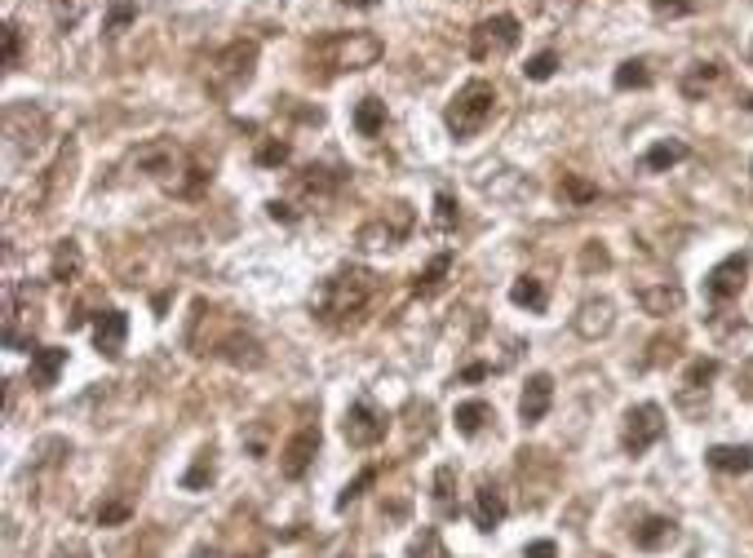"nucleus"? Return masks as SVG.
<instances>
[{"label":"nucleus","instance_id":"1","mask_svg":"<svg viewBox=\"0 0 753 558\" xmlns=\"http://www.w3.org/2000/svg\"><path fill=\"white\" fill-rule=\"evenodd\" d=\"M373 297H377V275L364 271V266H342L328 279H319V288L311 293V315L324 328H350Z\"/></svg>","mask_w":753,"mask_h":558},{"label":"nucleus","instance_id":"2","mask_svg":"<svg viewBox=\"0 0 753 558\" xmlns=\"http://www.w3.org/2000/svg\"><path fill=\"white\" fill-rule=\"evenodd\" d=\"M138 164L156 178L169 195H178V200H195V195L209 186V164L200 160V155H191L187 147H178L173 138H156L147 142V147L138 151Z\"/></svg>","mask_w":753,"mask_h":558},{"label":"nucleus","instance_id":"3","mask_svg":"<svg viewBox=\"0 0 753 558\" xmlns=\"http://www.w3.org/2000/svg\"><path fill=\"white\" fill-rule=\"evenodd\" d=\"M386 45H381L377 31H328L311 45V58L328 76H342V71H368L377 67Z\"/></svg>","mask_w":753,"mask_h":558},{"label":"nucleus","instance_id":"4","mask_svg":"<svg viewBox=\"0 0 753 558\" xmlns=\"http://www.w3.org/2000/svg\"><path fill=\"white\" fill-rule=\"evenodd\" d=\"M492 111H497V89H492L488 80H466V85L452 93L448 111H443V124H448V133L457 142H470L483 133Z\"/></svg>","mask_w":753,"mask_h":558},{"label":"nucleus","instance_id":"5","mask_svg":"<svg viewBox=\"0 0 753 558\" xmlns=\"http://www.w3.org/2000/svg\"><path fill=\"white\" fill-rule=\"evenodd\" d=\"M257 67V40H231L222 54L209 58V71H204V89L213 98H231L235 89H244L253 80Z\"/></svg>","mask_w":753,"mask_h":558},{"label":"nucleus","instance_id":"6","mask_svg":"<svg viewBox=\"0 0 753 558\" xmlns=\"http://www.w3.org/2000/svg\"><path fill=\"white\" fill-rule=\"evenodd\" d=\"M519 36H523V27L514 14L483 18V23H474V31H470V58L474 62H497V58L519 49Z\"/></svg>","mask_w":753,"mask_h":558},{"label":"nucleus","instance_id":"7","mask_svg":"<svg viewBox=\"0 0 753 558\" xmlns=\"http://www.w3.org/2000/svg\"><path fill=\"white\" fill-rule=\"evenodd\" d=\"M408 231H412V209L404 200H395L386 213H377V217H368L364 226H359V248L364 253H386V248H399L408 240Z\"/></svg>","mask_w":753,"mask_h":558},{"label":"nucleus","instance_id":"8","mask_svg":"<svg viewBox=\"0 0 753 558\" xmlns=\"http://www.w3.org/2000/svg\"><path fill=\"white\" fill-rule=\"evenodd\" d=\"M665 439V412L660 403H638V408L625 412V430H621V448L629 457H643L647 448Z\"/></svg>","mask_w":753,"mask_h":558},{"label":"nucleus","instance_id":"9","mask_svg":"<svg viewBox=\"0 0 753 558\" xmlns=\"http://www.w3.org/2000/svg\"><path fill=\"white\" fill-rule=\"evenodd\" d=\"M386 412L377 408V403H368V399H355L346 408V421H342V434H346V443L350 448H377L381 439H386Z\"/></svg>","mask_w":753,"mask_h":558},{"label":"nucleus","instance_id":"10","mask_svg":"<svg viewBox=\"0 0 753 558\" xmlns=\"http://www.w3.org/2000/svg\"><path fill=\"white\" fill-rule=\"evenodd\" d=\"M718 377V359H691L683 381H678V395L674 403L687 412V417H705L709 408V381Z\"/></svg>","mask_w":753,"mask_h":558},{"label":"nucleus","instance_id":"11","mask_svg":"<svg viewBox=\"0 0 753 558\" xmlns=\"http://www.w3.org/2000/svg\"><path fill=\"white\" fill-rule=\"evenodd\" d=\"M745 279H749V253H731V257H722L714 271L705 275V297H709L714 306L731 302V297H740Z\"/></svg>","mask_w":753,"mask_h":558},{"label":"nucleus","instance_id":"12","mask_svg":"<svg viewBox=\"0 0 753 558\" xmlns=\"http://www.w3.org/2000/svg\"><path fill=\"white\" fill-rule=\"evenodd\" d=\"M634 297H638V306H643L647 315H656V319L678 315V310H683V302H687L683 284H674V279H647V284L634 288Z\"/></svg>","mask_w":753,"mask_h":558},{"label":"nucleus","instance_id":"13","mask_svg":"<svg viewBox=\"0 0 753 558\" xmlns=\"http://www.w3.org/2000/svg\"><path fill=\"white\" fill-rule=\"evenodd\" d=\"M125 341H129V315H125V310H116V306L98 310V315H94V346H98V355L120 359V355H125Z\"/></svg>","mask_w":753,"mask_h":558},{"label":"nucleus","instance_id":"14","mask_svg":"<svg viewBox=\"0 0 753 558\" xmlns=\"http://www.w3.org/2000/svg\"><path fill=\"white\" fill-rule=\"evenodd\" d=\"M315 452H319V426H302V430L293 434V439L284 443V452H280V470H284V479H302V474L311 470Z\"/></svg>","mask_w":753,"mask_h":558},{"label":"nucleus","instance_id":"15","mask_svg":"<svg viewBox=\"0 0 753 558\" xmlns=\"http://www.w3.org/2000/svg\"><path fill=\"white\" fill-rule=\"evenodd\" d=\"M505 514H510V505H505V492H501L492 479H483L479 488H474V505H470L474 527H479V532H492V527L505 523Z\"/></svg>","mask_w":753,"mask_h":558},{"label":"nucleus","instance_id":"16","mask_svg":"<svg viewBox=\"0 0 753 558\" xmlns=\"http://www.w3.org/2000/svg\"><path fill=\"white\" fill-rule=\"evenodd\" d=\"M342 182H346V173L324 169V164H306L302 173H293V191L302 195V200H333Z\"/></svg>","mask_w":753,"mask_h":558},{"label":"nucleus","instance_id":"17","mask_svg":"<svg viewBox=\"0 0 753 558\" xmlns=\"http://www.w3.org/2000/svg\"><path fill=\"white\" fill-rule=\"evenodd\" d=\"M572 328H576V333H581L585 341L607 337V333L616 328V306L607 302V297H590V302H581V310H576Z\"/></svg>","mask_w":753,"mask_h":558},{"label":"nucleus","instance_id":"18","mask_svg":"<svg viewBox=\"0 0 753 558\" xmlns=\"http://www.w3.org/2000/svg\"><path fill=\"white\" fill-rule=\"evenodd\" d=\"M550 403H554V377H550V372H532L528 386H523V399H519L523 426H536V421H545Z\"/></svg>","mask_w":753,"mask_h":558},{"label":"nucleus","instance_id":"19","mask_svg":"<svg viewBox=\"0 0 753 558\" xmlns=\"http://www.w3.org/2000/svg\"><path fill=\"white\" fill-rule=\"evenodd\" d=\"M674 541H678V523L669 519V514H647V519L634 527V545L643 554H660V550H669Z\"/></svg>","mask_w":753,"mask_h":558},{"label":"nucleus","instance_id":"20","mask_svg":"<svg viewBox=\"0 0 753 558\" xmlns=\"http://www.w3.org/2000/svg\"><path fill=\"white\" fill-rule=\"evenodd\" d=\"M67 368V350L63 346H40L32 350V368H27V381L36 390H54L58 386V372Z\"/></svg>","mask_w":753,"mask_h":558},{"label":"nucleus","instance_id":"21","mask_svg":"<svg viewBox=\"0 0 753 558\" xmlns=\"http://www.w3.org/2000/svg\"><path fill=\"white\" fill-rule=\"evenodd\" d=\"M705 465L718 474H749L753 470V443H714L705 452Z\"/></svg>","mask_w":753,"mask_h":558},{"label":"nucleus","instance_id":"22","mask_svg":"<svg viewBox=\"0 0 753 558\" xmlns=\"http://www.w3.org/2000/svg\"><path fill=\"white\" fill-rule=\"evenodd\" d=\"M722 80V62H691V67L683 71V80H678V89H683V98H691V102H700L705 98L709 89H714Z\"/></svg>","mask_w":753,"mask_h":558},{"label":"nucleus","instance_id":"23","mask_svg":"<svg viewBox=\"0 0 753 558\" xmlns=\"http://www.w3.org/2000/svg\"><path fill=\"white\" fill-rule=\"evenodd\" d=\"M687 160V142H678V138H660V142H652V147L643 151V169L647 173H669L674 164H683Z\"/></svg>","mask_w":753,"mask_h":558},{"label":"nucleus","instance_id":"24","mask_svg":"<svg viewBox=\"0 0 753 558\" xmlns=\"http://www.w3.org/2000/svg\"><path fill=\"white\" fill-rule=\"evenodd\" d=\"M218 355L226 359V364H235V368H262V346H257L253 337H244V333H231L218 346Z\"/></svg>","mask_w":753,"mask_h":558},{"label":"nucleus","instance_id":"25","mask_svg":"<svg viewBox=\"0 0 753 558\" xmlns=\"http://www.w3.org/2000/svg\"><path fill=\"white\" fill-rule=\"evenodd\" d=\"M452 421H457V434L474 439V434L488 426V421H497V412H492V403H488V399H466V403H457Z\"/></svg>","mask_w":753,"mask_h":558},{"label":"nucleus","instance_id":"26","mask_svg":"<svg viewBox=\"0 0 753 558\" xmlns=\"http://www.w3.org/2000/svg\"><path fill=\"white\" fill-rule=\"evenodd\" d=\"M430 496H435V514H439V519H457V470H452V465H439V470H435Z\"/></svg>","mask_w":753,"mask_h":558},{"label":"nucleus","instance_id":"27","mask_svg":"<svg viewBox=\"0 0 753 558\" xmlns=\"http://www.w3.org/2000/svg\"><path fill=\"white\" fill-rule=\"evenodd\" d=\"M350 124H355L359 138H377V133L386 129V102L373 98V93H368V98H359V102H355V116H350Z\"/></svg>","mask_w":753,"mask_h":558},{"label":"nucleus","instance_id":"28","mask_svg":"<svg viewBox=\"0 0 753 558\" xmlns=\"http://www.w3.org/2000/svg\"><path fill=\"white\" fill-rule=\"evenodd\" d=\"M510 302L519 310H532V315H541L545 306H550V293H545V284L536 275H519L510 284Z\"/></svg>","mask_w":753,"mask_h":558},{"label":"nucleus","instance_id":"29","mask_svg":"<svg viewBox=\"0 0 753 558\" xmlns=\"http://www.w3.org/2000/svg\"><path fill=\"white\" fill-rule=\"evenodd\" d=\"M80 266H85V257H80V244H76V240H58L54 266H49V279H58V284H76V279H80Z\"/></svg>","mask_w":753,"mask_h":558},{"label":"nucleus","instance_id":"30","mask_svg":"<svg viewBox=\"0 0 753 558\" xmlns=\"http://www.w3.org/2000/svg\"><path fill=\"white\" fill-rule=\"evenodd\" d=\"M448 271H452V253H439L426 271H417V279H412V293H417V297H435L439 288H443V279H448Z\"/></svg>","mask_w":753,"mask_h":558},{"label":"nucleus","instance_id":"31","mask_svg":"<svg viewBox=\"0 0 753 558\" xmlns=\"http://www.w3.org/2000/svg\"><path fill=\"white\" fill-rule=\"evenodd\" d=\"M559 200L567 204V209H585V204H594V200H598V186H594V182H585V178H576V173H563V182H559Z\"/></svg>","mask_w":753,"mask_h":558},{"label":"nucleus","instance_id":"32","mask_svg":"<svg viewBox=\"0 0 753 558\" xmlns=\"http://www.w3.org/2000/svg\"><path fill=\"white\" fill-rule=\"evenodd\" d=\"M612 85L616 89H647L652 85V67H647V58H629L616 67V76H612Z\"/></svg>","mask_w":753,"mask_h":558},{"label":"nucleus","instance_id":"33","mask_svg":"<svg viewBox=\"0 0 753 558\" xmlns=\"http://www.w3.org/2000/svg\"><path fill=\"white\" fill-rule=\"evenodd\" d=\"M213 474H218V461H213V448H204L200 457H195L191 470L182 474V488H187V492H204L213 483Z\"/></svg>","mask_w":753,"mask_h":558},{"label":"nucleus","instance_id":"34","mask_svg":"<svg viewBox=\"0 0 753 558\" xmlns=\"http://www.w3.org/2000/svg\"><path fill=\"white\" fill-rule=\"evenodd\" d=\"M94 5L98 0H49V9H54V18H58V27H80L89 14H94Z\"/></svg>","mask_w":753,"mask_h":558},{"label":"nucleus","instance_id":"35","mask_svg":"<svg viewBox=\"0 0 753 558\" xmlns=\"http://www.w3.org/2000/svg\"><path fill=\"white\" fill-rule=\"evenodd\" d=\"M129 23H138V5L133 0H116V5H107V18H102V31H107L111 40L125 36Z\"/></svg>","mask_w":753,"mask_h":558},{"label":"nucleus","instance_id":"36","mask_svg":"<svg viewBox=\"0 0 753 558\" xmlns=\"http://www.w3.org/2000/svg\"><path fill=\"white\" fill-rule=\"evenodd\" d=\"M288 155H293V147H288L284 138H262V142H257V155H253V160L262 164V169H284Z\"/></svg>","mask_w":753,"mask_h":558},{"label":"nucleus","instance_id":"37","mask_svg":"<svg viewBox=\"0 0 753 558\" xmlns=\"http://www.w3.org/2000/svg\"><path fill=\"white\" fill-rule=\"evenodd\" d=\"M408 558H448V545H443V536L435 527H421L417 541L408 545Z\"/></svg>","mask_w":753,"mask_h":558},{"label":"nucleus","instance_id":"38","mask_svg":"<svg viewBox=\"0 0 753 558\" xmlns=\"http://www.w3.org/2000/svg\"><path fill=\"white\" fill-rule=\"evenodd\" d=\"M0 40H5V54H0V67H5V71H18V62H23V31H18V23H5V31H0Z\"/></svg>","mask_w":753,"mask_h":558},{"label":"nucleus","instance_id":"39","mask_svg":"<svg viewBox=\"0 0 753 558\" xmlns=\"http://www.w3.org/2000/svg\"><path fill=\"white\" fill-rule=\"evenodd\" d=\"M373 483H377V465H364V470L355 474V483H346L342 496H337V510H350V501H359V496L373 488Z\"/></svg>","mask_w":753,"mask_h":558},{"label":"nucleus","instance_id":"40","mask_svg":"<svg viewBox=\"0 0 753 558\" xmlns=\"http://www.w3.org/2000/svg\"><path fill=\"white\" fill-rule=\"evenodd\" d=\"M457 222H461V204H457V195L439 191V195H435V226H439V231H452Z\"/></svg>","mask_w":753,"mask_h":558},{"label":"nucleus","instance_id":"41","mask_svg":"<svg viewBox=\"0 0 753 558\" xmlns=\"http://www.w3.org/2000/svg\"><path fill=\"white\" fill-rule=\"evenodd\" d=\"M678 346H683L678 337H656V341H652V355H647L643 364H647V368H665V364H674V359H678Z\"/></svg>","mask_w":753,"mask_h":558},{"label":"nucleus","instance_id":"42","mask_svg":"<svg viewBox=\"0 0 753 558\" xmlns=\"http://www.w3.org/2000/svg\"><path fill=\"white\" fill-rule=\"evenodd\" d=\"M554 71H559V54L554 49H541L536 58H528V67H523V76L528 80H550Z\"/></svg>","mask_w":753,"mask_h":558},{"label":"nucleus","instance_id":"43","mask_svg":"<svg viewBox=\"0 0 753 558\" xmlns=\"http://www.w3.org/2000/svg\"><path fill=\"white\" fill-rule=\"evenodd\" d=\"M700 5H705V0H652V14L656 18H687V14H696Z\"/></svg>","mask_w":753,"mask_h":558},{"label":"nucleus","instance_id":"44","mask_svg":"<svg viewBox=\"0 0 753 558\" xmlns=\"http://www.w3.org/2000/svg\"><path fill=\"white\" fill-rule=\"evenodd\" d=\"M125 519H129V505H125V501H111V505H102V510H98V523H102V527L125 523Z\"/></svg>","mask_w":753,"mask_h":558},{"label":"nucleus","instance_id":"45","mask_svg":"<svg viewBox=\"0 0 753 558\" xmlns=\"http://www.w3.org/2000/svg\"><path fill=\"white\" fill-rule=\"evenodd\" d=\"M492 372H501V364H466L457 372V381H466L470 386V381H483V377H492Z\"/></svg>","mask_w":753,"mask_h":558},{"label":"nucleus","instance_id":"46","mask_svg":"<svg viewBox=\"0 0 753 558\" xmlns=\"http://www.w3.org/2000/svg\"><path fill=\"white\" fill-rule=\"evenodd\" d=\"M736 390H740V399H749L753 403V355L740 364V372H736Z\"/></svg>","mask_w":753,"mask_h":558},{"label":"nucleus","instance_id":"47","mask_svg":"<svg viewBox=\"0 0 753 558\" xmlns=\"http://www.w3.org/2000/svg\"><path fill=\"white\" fill-rule=\"evenodd\" d=\"M54 558H89V545L85 541H58Z\"/></svg>","mask_w":753,"mask_h":558},{"label":"nucleus","instance_id":"48","mask_svg":"<svg viewBox=\"0 0 753 558\" xmlns=\"http://www.w3.org/2000/svg\"><path fill=\"white\" fill-rule=\"evenodd\" d=\"M266 213H271L275 222H297V209L288 200H271V204H266Z\"/></svg>","mask_w":753,"mask_h":558},{"label":"nucleus","instance_id":"49","mask_svg":"<svg viewBox=\"0 0 753 558\" xmlns=\"http://www.w3.org/2000/svg\"><path fill=\"white\" fill-rule=\"evenodd\" d=\"M523 558H559V545L554 541H532L528 550H523Z\"/></svg>","mask_w":753,"mask_h":558},{"label":"nucleus","instance_id":"50","mask_svg":"<svg viewBox=\"0 0 753 558\" xmlns=\"http://www.w3.org/2000/svg\"><path fill=\"white\" fill-rule=\"evenodd\" d=\"M581 266H585V271H594V266L603 271V266H607V253H603L598 244H590V248H585V257H581Z\"/></svg>","mask_w":753,"mask_h":558},{"label":"nucleus","instance_id":"51","mask_svg":"<svg viewBox=\"0 0 753 558\" xmlns=\"http://www.w3.org/2000/svg\"><path fill=\"white\" fill-rule=\"evenodd\" d=\"M337 5H346V9H364V14H373V9H381V0H337Z\"/></svg>","mask_w":753,"mask_h":558},{"label":"nucleus","instance_id":"52","mask_svg":"<svg viewBox=\"0 0 753 558\" xmlns=\"http://www.w3.org/2000/svg\"><path fill=\"white\" fill-rule=\"evenodd\" d=\"M745 111H753V93H749V98H745Z\"/></svg>","mask_w":753,"mask_h":558},{"label":"nucleus","instance_id":"53","mask_svg":"<svg viewBox=\"0 0 753 558\" xmlns=\"http://www.w3.org/2000/svg\"><path fill=\"white\" fill-rule=\"evenodd\" d=\"M749 58H753V45H749Z\"/></svg>","mask_w":753,"mask_h":558}]
</instances>
